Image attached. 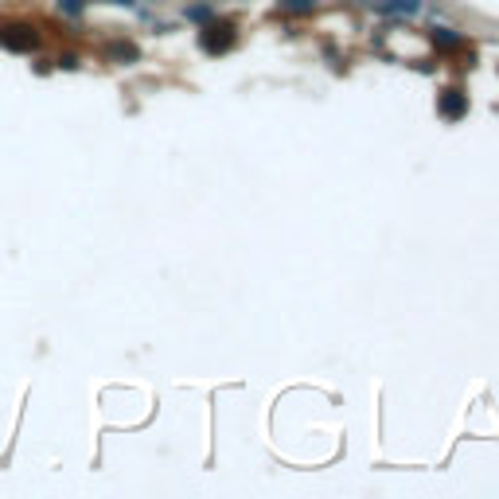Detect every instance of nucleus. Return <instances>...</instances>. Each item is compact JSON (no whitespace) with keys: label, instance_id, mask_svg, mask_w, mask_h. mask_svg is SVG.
<instances>
[{"label":"nucleus","instance_id":"1","mask_svg":"<svg viewBox=\"0 0 499 499\" xmlns=\"http://www.w3.org/2000/svg\"><path fill=\"white\" fill-rule=\"evenodd\" d=\"M199 47H203L207 55H223V51H230L235 47V24H226V20L207 24V28L199 31Z\"/></svg>","mask_w":499,"mask_h":499},{"label":"nucleus","instance_id":"2","mask_svg":"<svg viewBox=\"0 0 499 499\" xmlns=\"http://www.w3.org/2000/svg\"><path fill=\"white\" fill-rule=\"evenodd\" d=\"M0 43L16 55H28V51L40 47V31L31 28V24H8V28L0 31Z\"/></svg>","mask_w":499,"mask_h":499},{"label":"nucleus","instance_id":"3","mask_svg":"<svg viewBox=\"0 0 499 499\" xmlns=\"http://www.w3.org/2000/svg\"><path fill=\"white\" fill-rule=\"evenodd\" d=\"M437 109H441V118L460 121L464 113H468V94H460V90H445V94L437 98Z\"/></svg>","mask_w":499,"mask_h":499},{"label":"nucleus","instance_id":"4","mask_svg":"<svg viewBox=\"0 0 499 499\" xmlns=\"http://www.w3.org/2000/svg\"><path fill=\"white\" fill-rule=\"evenodd\" d=\"M374 12H402V16H410V12L421 8V0H371Z\"/></svg>","mask_w":499,"mask_h":499},{"label":"nucleus","instance_id":"5","mask_svg":"<svg viewBox=\"0 0 499 499\" xmlns=\"http://www.w3.org/2000/svg\"><path fill=\"white\" fill-rule=\"evenodd\" d=\"M109 55H113V59H121V63H137L141 51L133 47V43H109Z\"/></svg>","mask_w":499,"mask_h":499},{"label":"nucleus","instance_id":"6","mask_svg":"<svg viewBox=\"0 0 499 499\" xmlns=\"http://www.w3.org/2000/svg\"><path fill=\"white\" fill-rule=\"evenodd\" d=\"M433 43H437V47H445V51H457V47H460V40L452 35V31H445V28L433 31Z\"/></svg>","mask_w":499,"mask_h":499},{"label":"nucleus","instance_id":"7","mask_svg":"<svg viewBox=\"0 0 499 499\" xmlns=\"http://www.w3.org/2000/svg\"><path fill=\"white\" fill-rule=\"evenodd\" d=\"M281 8L296 12V16H304V12H312L316 8V0H281Z\"/></svg>","mask_w":499,"mask_h":499},{"label":"nucleus","instance_id":"8","mask_svg":"<svg viewBox=\"0 0 499 499\" xmlns=\"http://www.w3.org/2000/svg\"><path fill=\"white\" fill-rule=\"evenodd\" d=\"M59 12H67V16H82V12H86V0H59Z\"/></svg>","mask_w":499,"mask_h":499},{"label":"nucleus","instance_id":"9","mask_svg":"<svg viewBox=\"0 0 499 499\" xmlns=\"http://www.w3.org/2000/svg\"><path fill=\"white\" fill-rule=\"evenodd\" d=\"M187 16H191V20H207L211 8H207V4H196V8H187Z\"/></svg>","mask_w":499,"mask_h":499},{"label":"nucleus","instance_id":"10","mask_svg":"<svg viewBox=\"0 0 499 499\" xmlns=\"http://www.w3.org/2000/svg\"><path fill=\"white\" fill-rule=\"evenodd\" d=\"M106 4H125V8H133V4H137V0H106Z\"/></svg>","mask_w":499,"mask_h":499}]
</instances>
